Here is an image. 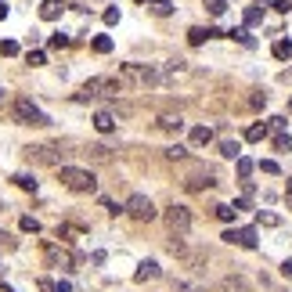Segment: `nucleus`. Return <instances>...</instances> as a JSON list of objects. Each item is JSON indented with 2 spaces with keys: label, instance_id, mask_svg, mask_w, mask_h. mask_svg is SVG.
I'll return each mask as SVG.
<instances>
[{
  "label": "nucleus",
  "instance_id": "nucleus-1",
  "mask_svg": "<svg viewBox=\"0 0 292 292\" xmlns=\"http://www.w3.org/2000/svg\"><path fill=\"white\" fill-rule=\"evenodd\" d=\"M58 180L65 184L69 191H76V195H90L98 188V177L90 170H80V166H58Z\"/></svg>",
  "mask_w": 292,
  "mask_h": 292
},
{
  "label": "nucleus",
  "instance_id": "nucleus-2",
  "mask_svg": "<svg viewBox=\"0 0 292 292\" xmlns=\"http://www.w3.org/2000/svg\"><path fill=\"white\" fill-rule=\"evenodd\" d=\"M162 80V72L155 65H119V83L123 87H155Z\"/></svg>",
  "mask_w": 292,
  "mask_h": 292
},
{
  "label": "nucleus",
  "instance_id": "nucleus-3",
  "mask_svg": "<svg viewBox=\"0 0 292 292\" xmlns=\"http://www.w3.org/2000/svg\"><path fill=\"white\" fill-rule=\"evenodd\" d=\"M11 112H14V119H18L22 127H51L47 112H43L33 98H14L11 101Z\"/></svg>",
  "mask_w": 292,
  "mask_h": 292
},
{
  "label": "nucleus",
  "instance_id": "nucleus-4",
  "mask_svg": "<svg viewBox=\"0 0 292 292\" xmlns=\"http://www.w3.org/2000/svg\"><path fill=\"white\" fill-rule=\"evenodd\" d=\"M162 220L166 227H170V235H188V227H191V209L188 206H170L162 213Z\"/></svg>",
  "mask_w": 292,
  "mask_h": 292
},
{
  "label": "nucleus",
  "instance_id": "nucleus-5",
  "mask_svg": "<svg viewBox=\"0 0 292 292\" xmlns=\"http://www.w3.org/2000/svg\"><path fill=\"white\" fill-rule=\"evenodd\" d=\"M61 155H65V151H58L51 145H29L25 148V159L36 162V166H61Z\"/></svg>",
  "mask_w": 292,
  "mask_h": 292
},
{
  "label": "nucleus",
  "instance_id": "nucleus-6",
  "mask_svg": "<svg viewBox=\"0 0 292 292\" xmlns=\"http://www.w3.org/2000/svg\"><path fill=\"white\" fill-rule=\"evenodd\" d=\"M123 209H127L134 220H155V202H151L148 195H130Z\"/></svg>",
  "mask_w": 292,
  "mask_h": 292
},
{
  "label": "nucleus",
  "instance_id": "nucleus-7",
  "mask_svg": "<svg viewBox=\"0 0 292 292\" xmlns=\"http://www.w3.org/2000/svg\"><path fill=\"white\" fill-rule=\"evenodd\" d=\"M224 242H231V245H242V249H256V227H242V231L227 227V231H224Z\"/></svg>",
  "mask_w": 292,
  "mask_h": 292
},
{
  "label": "nucleus",
  "instance_id": "nucleus-8",
  "mask_svg": "<svg viewBox=\"0 0 292 292\" xmlns=\"http://www.w3.org/2000/svg\"><path fill=\"white\" fill-rule=\"evenodd\" d=\"M90 98H105V80L94 76V80H87L83 90H80V101H90Z\"/></svg>",
  "mask_w": 292,
  "mask_h": 292
},
{
  "label": "nucleus",
  "instance_id": "nucleus-9",
  "mask_svg": "<svg viewBox=\"0 0 292 292\" xmlns=\"http://www.w3.org/2000/svg\"><path fill=\"white\" fill-rule=\"evenodd\" d=\"M94 130H98V134H112V130H116V116H112V112H98V116H94Z\"/></svg>",
  "mask_w": 292,
  "mask_h": 292
},
{
  "label": "nucleus",
  "instance_id": "nucleus-10",
  "mask_svg": "<svg viewBox=\"0 0 292 292\" xmlns=\"http://www.w3.org/2000/svg\"><path fill=\"white\" fill-rule=\"evenodd\" d=\"M137 282H148V278H159V264L155 260H145L141 267H137V274H134Z\"/></svg>",
  "mask_w": 292,
  "mask_h": 292
},
{
  "label": "nucleus",
  "instance_id": "nucleus-11",
  "mask_svg": "<svg viewBox=\"0 0 292 292\" xmlns=\"http://www.w3.org/2000/svg\"><path fill=\"white\" fill-rule=\"evenodd\" d=\"M58 14H61V0H43V4H40V18L54 22Z\"/></svg>",
  "mask_w": 292,
  "mask_h": 292
},
{
  "label": "nucleus",
  "instance_id": "nucleus-12",
  "mask_svg": "<svg viewBox=\"0 0 292 292\" xmlns=\"http://www.w3.org/2000/svg\"><path fill=\"white\" fill-rule=\"evenodd\" d=\"M159 127H162L166 134H180V130H184V119H180V116H162Z\"/></svg>",
  "mask_w": 292,
  "mask_h": 292
},
{
  "label": "nucleus",
  "instance_id": "nucleus-13",
  "mask_svg": "<svg viewBox=\"0 0 292 292\" xmlns=\"http://www.w3.org/2000/svg\"><path fill=\"white\" fill-rule=\"evenodd\" d=\"M220 155L224 159H242V145L238 141H220Z\"/></svg>",
  "mask_w": 292,
  "mask_h": 292
},
{
  "label": "nucleus",
  "instance_id": "nucleus-14",
  "mask_svg": "<svg viewBox=\"0 0 292 292\" xmlns=\"http://www.w3.org/2000/svg\"><path fill=\"white\" fill-rule=\"evenodd\" d=\"M213 36H220L217 29H191V33H188L191 43H206V40H213Z\"/></svg>",
  "mask_w": 292,
  "mask_h": 292
},
{
  "label": "nucleus",
  "instance_id": "nucleus-15",
  "mask_svg": "<svg viewBox=\"0 0 292 292\" xmlns=\"http://www.w3.org/2000/svg\"><path fill=\"white\" fill-rule=\"evenodd\" d=\"M213 141V130L209 127H195L191 130V145H209Z\"/></svg>",
  "mask_w": 292,
  "mask_h": 292
},
{
  "label": "nucleus",
  "instance_id": "nucleus-16",
  "mask_svg": "<svg viewBox=\"0 0 292 292\" xmlns=\"http://www.w3.org/2000/svg\"><path fill=\"white\" fill-rule=\"evenodd\" d=\"M87 155H90V159H98V162H112V148H105V145H94V148L87 151Z\"/></svg>",
  "mask_w": 292,
  "mask_h": 292
},
{
  "label": "nucleus",
  "instance_id": "nucleus-17",
  "mask_svg": "<svg viewBox=\"0 0 292 292\" xmlns=\"http://www.w3.org/2000/svg\"><path fill=\"white\" fill-rule=\"evenodd\" d=\"M14 184H18L22 191H36V177L33 173H14Z\"/></svg>",
  "mask_w": 292,
  "mask_h": 292
},
{
  "label": "nucleus",
  "instance_id": "nucleus-18",
  "mask_svg": "<svg viewBox=\"0 0 292 292\" xmlns=\"http://www.w3.org/2000/svg\"><path fill=\"white\" fill-rule=\"evenodd\" d=\"M274 58H292V40H278V43H274Z\"/></svg>",
  "mask_w": 292,
  "mask_h": 292
},
{
  "label": "nucleus",
  "instance_id": "nucleus-19",
  "mask_svg": "<svg viewBox=\"0 0 292 292\" xmlns=\"http://www.w3.org/2000/svg\"><path fill=\"white\" fill-rule=\"evenodd\" d=\"M267 134H271L267 127H249V130H245V141H264Z\"/></svg>",
  "mask_w": 292,
  "mask_h": 292
},
{
  "label": "nucleus",
  "instance_id": "nucleus-20",
  "mask_svg": "<svg viewBox=\"0 0 292 292\" xmlns=\"http://www.w3.org/2000/svg\"><path fill=\"white\" fill-rule=\"evenodd\" d=\"M235 213H238L235 206H217V220H224V224H231V220H235Z\"/></svg>",
  "mask_w": 292,
  "mask_h": 292
},
{
  "label": "nucleus",
  "instance_id": "nucleus-21",
  "mask_svg": "<svg viewBox=\"0 0 292 292\" xmlns=\"http://www.w3.org/2000/svg\"><path fill=\"white\" fill-rule=\"evenodd\" d=\"M260 22H264V11H260V7H249V11H245V25H260Z\"/></svg>",
  "mask_w": 292,
  "mask_h": 292
},
{
  "label": "nucleus",
  "instance_id": "nucleus-22",
  "mask_svg": "<svg viewBox=\"0 0 292 292\" xmlns=\"http://www.w3.org/2000/svg\"><path fill=\"white\" fill-rule=\"evenodd\" d=\"M231 36H235L238 43H245V47H253V43H256V40L249 36V29H231Z\"/></svg>",
  "mask_w": 292,
  "mask_h": 292
},
{
  "label": "nucleus",
  "instance_id": "nucleus-23",
  "mask_svg": "<svg viewBox=\"0 0 292 292\" xmlns=\"http://www.w3.org/2000/svg\"><path fill=\"white\" fill-rule=\"evenodd\" d=\"M94 51H98V54H109V51H112V40H109V36H94Z\"/></svg>",
  "mask_w": 292,
  "mask_h": 292
},
{
  "label": "nucleus",
  "instance_id": "nucleus-24",
  "mask_svg": "<svg viewBox=\"0 0 292 292\" xmlns=\"http://www.w3.org/2000/svg\"><path fill=\"white\" fill-rule=\"evenodd\" d=\"M206 7H209V14H224L227 11V0H206Z\"/></svg>",
  "mask_w": 292,
  "mask_h": 292
},
{
  "label": "nucleus",
  "instance_id": "nucleus-25",
  "mask_svg": "<svg viewBox=\"0 0 292 292\" xmlns=\"http://www.w3.org/2000/svg\"><path fill=\"white\" fill-rule=\"evenodd\" d=\"M274 148H278V151H289V148H292V137H289V134H278V137H274Z\"/></svg>",
  "mask_w": 292,
  "mask_h": 292
},
{
  "label": "nucleus",
  "instance_id": "nucleus-26",
  "mask_svg": "<svg viewBox=\"0 0 292 292\" xmlns=\"http://www.w3.org/2000/svg\"><path fill=\"white\" fill-rule=\"evenodd\" d=\"M256 224H267V227H274V224H278V217H274V213H264V209H260V213H256Z\"/></svg>",
  "mask_w": 292,
  "mask_h": 292
},
{
  "label": "nucleus",
  "instance_id": "nucleus-27",
  "mask_svg": "<svg viewBox=\"0 0 292 292\" xmlns=\"http://www.w3.org/2000/svg\"><path fill=\"white\" fill-rule=\"evenodd\" d=\"M166 155H170V159H184V155H188V148H180V145H170V148H166Z\"/></svg>",
  "mask_w": 292,
  "mask_h": 292
},
{
  "label": "nucleus",
  "instance_id": "nucleus-28",
  "mask_svg": "<svg viewBox=\"0 0 292 292\" xmlns=\"http://www.w3.org/2000/svg\"><path fill=\"white\" fill-rule=\"evenodd\" d=\"M267 130H285V116H274V119H267Z\"/></svg>",
  "mask_w": 292,
  "mask_h": 292
},
{
  "label": "nucleus",
  "instance_id": "nucleus-29",
  "mask_svg": "<svg viewBox=\"0 0 292 292\" xmlns=\"http://www.w3.org/2000/svg\"><path fill=\"white\" fill-rule=\"evenodd\" d=\"M18 227H22V231H33V235L40 231V224H36L33 217H22V224H18Z\"/></svg>",
  "mask_w": 292,
  "mask_h": 292
},
{
  "label": "nucleus",
  "instance_id": "nucleus-30",
  "mask_svg": "<svg viewBox=\"0 0 292 292\" xmlns=\"http://www.w3.org/2000/svg\"><path fill=\"white\" fill-rule=\"evenodd\" d=\"M238 173L249 177V173H253V159H238Z\"/></svg>",
  "mask_w": 292,
  "mask_h": 292
},
{
  "label": "nucleus",
  "instance_id": "nucleus-31",
  "mask_svg": "<svg viewBox=\"0 0 292 292\" xmlns=\"http://www.w3.org/2000/svg\"><path fill=\"white\" fill-rule=\"evenodd\" d=\"M25 61H29V65H43V51H29Z\"/></svg>",
  "mask_w": 292,
  "mask_h": 292
},
{
  "label": "nucleus",
  "instance_id": "nucleus-32",
  "mask_svg": "<svg viewBox=\"0 0 292 292\" xmlns=\"http://www.w3.org/2000/svg\"><path fill=\"white\" fill-rule=\"evenodd\" d=\"M249 105H253V109H264V105H267V94H260V90H256V94L249 98Z\"/></svg>",
  "mask_w": 292,
  "mask_h": 292
},
{
  "label": "nucleus",
  "instance_id": "nucleus-33",
  "mask_svg": "<svg viewBox=\"0 0 292 292\" xmlns=\"http://www.w3.org/2000/svg\"><path fill=\"white\" fill-rule=\"evenodd\" d=\"M260 170H264V173H278V162H274V159H267V162L260 159Z\"/></svg>",
  "mask_w": 292,
  "mask_h": 292
},
{
  "label": "nucleus",
  "instance_id": "nucleus-34",
  "mask_svg": "<svg viewBox=\"0 0 292 292\" xmlns=\"http://www.w3.org/2000/svg\"><path fill=\"white\" fill-rule=\"evenodd\" d=\"M0 51H4V54H18V43H14V40H4V43H0Z\"/></svg>",
  "mask_w": 292,
  "mask_h": 292
},
{
  "label": "nucleus",
  "instance_id": "nucleus-35",
  "mask_svg": "<svg viewBox=\"0 0 292 292\" xmlns=\"http://www.w3.org/2000/svg\"><path fill=\"white\" fill-rule=\"evenodd\" d=\"M65 43H69L65 33H54V36H51V47H65Z\"/></svg>",
  "mask_w": 292,
  "mask_h": 292
},
{
  "label": "nucleus",
  "instance_id": "nucleus-36",
  "mask_svg": "<svg viewBox=\"0 0 292 292\" xmlns=\"http://www.w3.org/2000/svg\"><path fill=\"white\" fill-rule=\"evenodd\" d=\"M105 22L116 25V22H119V7H109V11H105Z\"/></svg>",
  "mask_w": 292,
  "mask_h": 292
},
{
  "label": "nucleus",
  "instance_id": "nucleus-37",
  "mask_svg": "<svg viewBox=\"0 0 292 292\" xmlns=\"http://www.w3.org/2000/svg\"><path fill=\"white\" fill-rule=\"evenodd\" d=\"M177 292H206V289H198V285H184V282H180V285H177Z\"/></svg>",
  "mask_w": 292,
  "mask_h": 292
},
{
  "label": "nucleus",
  "instance_id": "nucleus-38",
  "mask_svg": "<svg viewBox=\"0 0 292 292\" xmlns=\"http://www.w3.org/2000/svg\"><path fill=\"white\" fill-rule=\"evenodd\" d=\"M282 274H285V278H292V260H285V264H282Z\"/></svg>",
  "mask_w": 292,
  "mask_h": 292
},
{
  "label": "nucleus",
  "instance_id": "nucleus-39",
  "mask_svg": "<svg viewBox=\"0 0 292 292\" xmlns=\"http://www.w3.org/2000/svg\"><path fill=\"white\" fill-rule=\"evenodd\" d=\"M4 101H7V90H4V87H0V105H4Z\"/></svg>",
  "mask_w": 292,
  "mask_h": 292
},
{
  "label": "nucleus",
  "instance_id": "nucleus-40",
  "mask_svg": "<svg viewBox=\"0 0 292 292\" xmlns=\"http://www.w3.org/2000/svg\"><path fill=\"white\" fill-rule=\"evenodd\" d=\"M0 238H4V231H0Z\"/></svg>",
  "mask_w": 292,
  "mask_h": 292
},
{
  "label": "nucleus",
  "instance_id": "nucleus-41",
  "mask_svg": "<svg viewBox=\"0 0 292 292\" xmlns=\"http://www.w3.org/2000/svg\"><path fill=\"white\" fill-rule=\"evenodd\" d=\"M0 209H4V202H0Z\"/></svg>",
  "mask_w": 292,
  "mask_h": 292
}]
</instances>
